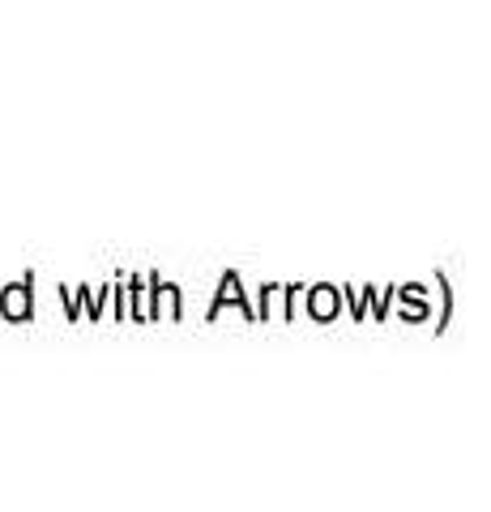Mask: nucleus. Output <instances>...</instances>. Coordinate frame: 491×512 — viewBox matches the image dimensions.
I'll list each match as a JSON object with an SVG mask.
<instances>
[{
    "instance_id": "obj_1",
    "label": "nucleus",
    "mask_w": 491,
    "mask_h": 512,
    "mask_svg": "<svg viewBox=\"0 0 491 512\" xmlns=\"http://www.w3.org/2000/svg\"><path fill=\"white\" fill-rule=\"evenodd\" d=\"M5 308H9L13 316H26V295H22V291H13V295L5 299Z\"/></svg>"
}]
</instances>
